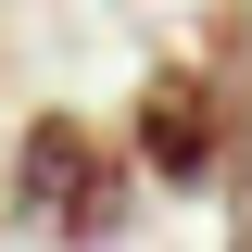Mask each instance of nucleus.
I'll use <instances>...</instances> for the list:
<instances>
[{
	"instance_id": "f257e3e1",
	"label": "nucleus",
	"mask_w": 252,
	"mask_h": 252,
	"mask_svg": "<svg viewBox=\"0 0 252 252\" xmlns=\"http://www.w3.org/2000/svg\"><path fill=\"white\" fill-rule=\"evenodd\" d=\"M13 227L26 240H63V252H101L126 240V215H139V152H126L101 114H76V101H38L26 139H13Z\"/></svg>"
},
{
	"instance_id": "f03ea898",
	"label": "nucleus",
	"mask_w": 252,
	"mask_h": 252,
	"mask_svg": "<svg viewBox=\"0 0 252 252\" xmlns=\"http://www.w3.org/2000/svg\"><path fill=\"white\" fill-rule=\"evenodd\" d=\"M240 139H252V101L227 89L202 51L189 63H139V89H126V152H139L152 189H215Z\"/></svg>"
},
{
	"instance_id": "7ed1b4c3",
	"label": "nucleus",
	"mask_w": 252,
	"mask_h": 252,
	"mask_svg": "<svg viewBox=\"0 0 252 252\" xmlns=\"http://www.w3.org/2000/svg\"><path fill=\"white\" fill-rule=\"evenodd\" d=\"M215 202H227V240L252 252V139H240V152H227V177H215Z\"/></svg>"
}]
</instances>
